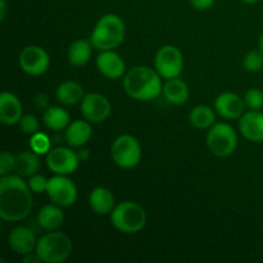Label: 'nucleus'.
<instances>
[{"label":"nucleus","instance_id":"f257e3e1","mask_svg":"<svg viewBox=\"0 0 263 263\" xmlns=\"http://www.w3.org/2000/svg\"><path fill=\"white\" fill-rule=\"evenodd\" d=\"M32 190L20 175H5L0 179V217L17 222L25 220L32 210Z\"/></svg>","mask_w":263,"mask_h":263},{"label":"nucleus","instance_id":"f03ea898","mask_svg":"<svg viewBox=\"0 0 263 263\" xmlns=\"http://www.w3.org/2000/svg\"><path fill=\"white\" fill-rule=\"evenodd\" d=\"M126 94L139 102H151L163 91V82L156 69L148 66H136L123 77Z\"/></svg>","mask_w":263,"mask_h":263},{"label":"nucleus","instance_id":"7ed1b4c3","mask_svg":"<svg viewBox=\"0 0 263 263\" xmlns=\"http://www.w3.org/2000/svg\"><path fill=\"white\" fill-rule=\"evenodd\" d=\"M125 35L126 26L122 18L113 13H108L99 18L92 30L90 41L92 46L100 51L115 50L123 43Z\"/></svg>","mask_w":263,"mask_h":263},{"label":"nucleus","instance_id":"20e7f679","mask_svg":"<svg viewBox=\"0 0 263 263\" xmlns=\"http://www.w3.org/2000/svg\"><path fill=\"white\" fill-rule=\"evenodd\" d=\"M73 251V244L67 234L61 231H49L37 240L35 252L41 262L61 263L67 261Z\"/></svg>","mask_w":263,"mask_h":263},{"label":"nucleus","instance_id":"39448f33","mask_svg":"<svg viewBox=\"0 0 263 263\" xmlns=\"http://www.w3.org/2000/svg\"><path fill=\"white\" fill-rule=\"evenodd\" d=\"M112 225L123 234H135L143 230L146 223V212L140 204L135 202H126L116 204L110 213Z\"/></svg>","mask_w":263,"mask_h":263},{"label":"nucleus","instance_id":"423d86ee","mask_svg":"<svg viewBox=\"0 0 263 263\" xmlns=\"http://www.w3.org/2000/svg\"><path fill=\"white\" fill-rule=\"evenodd\" d=\"M207 145L213 156L225 158L235 152L238 146V135L229 123L216 122L208 130Z\"/></svg>","mask_w":263,"mask_h":263},{"label":"nucleus","instance_id":"0eeeda50","mask_svg":"<svg viewBox=\"0 0 263 263\" xmlns=\"http://www.w3.org/2000/svg\"><path fill=\"white\" fill-rule=\"evenodd\" d=\"M112 158L121 168H134L141 161V146L133 135H120L112 144Z\"/></svg>","mask_w":263,"mask_h":263},{"label":"nucleus","instance_id":"6e6552de","mask_svg":"<svg viewBox=\"0 0 263 263\" xmlns=\"http://www.w3.org/2000/svg\"><path fill=\"white\" fill-rule=\"evenodd\" d=\"M154 67L162 79H176L184 69V57L175 45H164L157 51Z\"/></svg>","mask_w":263,"mask_h":263},{"label":"nucleus","instance_id":"1a4fd4ad","mask_svg":"<svg viewBox=\"0 0 263 263\" xmlns=\"http://www.w3.org/2000/svg\"><path fill=\"white\" fill-rule=\"evenodd\" d=\"M46 194L55 204L61 207H69L77 199V187L66 175H55L49 179Z\"/></svg>","mask_w":263,"mask_h":263},{"label":"nucleus","instance_id":"9d476101","mask_svg":"<svg viewBox=\"0 0 263 263\" xmlns=\"http://www.w3.org/2000/svg\"><path fill=\"white\" fill-rule=\"evenodd\" d=\"M80 158L76 152L64 146L51 148L46 154V166L55 175H71L79 168Z\"/></svg>","mask_w":263,"mask_h":263},{"label":"nucleus","instance_id":"9b49d317","mask_svg":"<svg viewBox=\"0 0 263 263\" xmlns=\"http://www.w3.org/2000/svg\"><path fill=\"white\" fill-rule=\"evenodd\" d=\"M50 58L48 51L37 45L26 46L20 54V67L30 76H40L48 71Z\"/></svg>","mask_w":263,"mask_h":263},{"label":"nucleus","instance_id":"f8f14e48","mask_svg":"<svg viewBox=\"0 0 263 263\" xmlns=\"http://www.w3.org/2000/svg\"><path fill=\"white\" fill-rule=\"evenodd\" d=\"M81 109L82 116L85 120L91 123L104 122L112 112V104L109 100L102 94L98 92H90L84 97L81 100Z\"/></svg>","mask_w":263,"mask_h":263},{"label":"nucleus","instance_id":"ddd939ff","mask_svg":"<svg viewBox=\"0 0 263 263\" xmlns=\"http://www.w3.org/2000/svg\"><path fill=\"white\" fill-rule=\"evenodd\" d=\"M244 98L234 92H222L215 100V109L225 120H238L246 113Z\"/></svg>","mask_w":263,"mask_h":263},{"label":"nucleus","instance_id":"4468645a","mask_svg":"<svg viewBox=\"0 0 263 263\" xmlns=\"http://www.w3.org/2000/svg\"><path fill=\"white\" fill-rule=\"evenodd\" d=\"M97 68L107 79L118 80L125 74L126 64L115 50H104L98 55Z\"/></svg>","mask_w":263,"mask_h":263},{"label":"nucleus","instance_id":"2eb2a0df","mask_svg":"<svg viewBox=\"0 0 263 263\" xmlns=\"http://www.w3.org/2000/svg\"><path fill=\"white\" fill-rule=\"evenodd\" d=\"M239 128L247 140L263 143V113L261 110H248L239 118Z\"/></svg>","mask_w":263,"mask_h":263},{"label":"nucleus","instance_id":"dca6fc26","mask_svg":"<svg viewBox=\"0 0 263 263\" xmlns=\"http://www.w3.org/2000/svg\"><path fill=\"white\" fill-rule=\"evenodd\" d=\"M8 243L15 253L25 256L35 251L37 246V239L31 229L26 226H17L12 229L8 235Z\"/></svg>","mask_w":263,"mask_h":263},{"label":"nucleus","instance_id":"f3484780","mask_svg":"<svg viewBox=\"0 0 263 263\" xmlns=\"http://www.w3.org/2000/svg\"><path fill=\"white\" fill-rule=\"evenodd\" d=\"M22 103L17 95L13 92L4 91L0 95V121L4 125H15L20 123L23 117Z\"/></svg>","mask_w":263,"mask_h":263},{"label":"nucleus","instance_id":"a211bd4d","mask_svg":"<svg viewBox=\"0 0 263 263\" xmlns=\"http://www.w3.org/2000/svg\"><path fill=\"white\" fill-rule=\"evenodd\" d=\"M91 122L87 120L73 121L66 128V141L72 148H81L89 143L92 136Z\"/></svg>","mask_w":263,"mask_h":263},{"label":"nucleus","instance_id":"6ab92c4d","mask_svg":"<svg viewBox=\"0 0 263 263\" xmlns=\"http://www.w3.org/2000/svg\"><path fill=\"white\" fill-rule=\"evenodd\" d=\"M89 204L97 215H110L116 207L115 195L107 187L98 186L92 189V192L90 193Z\"/></svg>","mask_w":263,"mask_h":263},{"label":"nucleus","instance_id":"aec40b11","mask_svg":"<svg viewBox=\"0 0 263 263\" xmlns=\"http://www.w3.org/2000/svg\"><path fill=\"white\" fill-rule=\"evenodd\" d=\"M162 94L164 95L167 102L171 103V104L181 105L187 102L190 92L186 82L182 81L179 77H176V79L166 80Z\"/></svg>","mask_w":263,"mask_h":263},{"label":"nucleus","instance_id":"412c9836","mask_svg":"<svg viewBox=\"0 0 263 263\" xmlns=\"http://www.w3.org/2000/svg\"><path fill=\"white\" fill-rule=\"evenodd\" d=\"M64 220V215L62 212L61 205L48 204L41 208L37 213V223L40 228H43L46 231L58 230L62 226Z\"/></svg>","mask_w":263,"mask_h":263},{"label":"nucleus","instance_id":"4be33fe9","mask_svg":"<svg viewBox=\"0 0 263 263\" xmlns=\"http://www.w3.org/2000/svg\"><path fill=\"white\" fill-rule=\"evenodd\" d=\"M55 97L59 103L64 105H73L81 103L84 99L85 91L84 87L74 81H63L58 85L55 90Z\"/></svg>","mask_w":263,"mask_h":263},{"label":"nucleus","instance_id":"5701e85b","mask_svg":"<svg viewBox=\"0 0 263 263\" xmlns=\"http://www.w3.org/2000/svg\"><path fill=\"white\" fill-rule=\"evenodd\" d=\"M92 44L90 40L80 39V40L73 41L69 45L67 58L71 66L73 67H82L90 61L92 53Z\"/></svg>","mask_w":263,"mask_h":263},{"label":"nucleus","instance_id":"b1692460","mask_svg":"<svg viewBox=\"0 0 263 263\" xmlns=\"http://www.w3.org/2000/svg\"><path fill=\"white\" fill-rule=\"evenodd\" d=\"M40 158H39L37 153H35L33 151L21 152L15 156L14 171L20 176L30 177L37 174V171L40 170Z\"/></svg>","mask_w":263,"mask_h":263},{"label":"nucleus","instance_id":"393cba45","mask_svg":"<svg viewBox=\"0 0 263 263\" xmlns=\"http://www.w3.org/2000/svg\"><path fill=\"white\" fill-rule=\"evenodd\" d=\"M69 113L61 107H49L44 110L43 123L46 128L53 131H61L68 127L71 122Z\"/></svg>","mask_w":263,"mask_h":263},{"label":"nucleus","instance_id":"a878e982","mask_svg":"<svg viewBox=\"0 0 263 263\" xmlns=\"http://www.w3.org/2000/svg\"><path fill=\"white\" fill-rule=\"evenodd\" d=\"M216 113L208 105H197L192 109L189 115V121L193 127L199 128V130H205L211 128L216 123Z\"/></svg>","mask_w":263,"mask_h":263},{"label":"nucleus","instance_id":"bb28decb","mask_svg":"<svg viewBox=\"0 0 263 263\" xmlns=\"http://www.w3.org/2000/svg\"><path fill=\"white\" fill-rule=\"evenodd\" d=\"M30 146L31 151H33L35 153L48 154L49 151L51 149L50 139H49L44 133H40V131H39V133L31 135Z\"/></svg>","mask_w":263,"mask_h":263},{"label":"nucleus","instance_id":"cd10ccee","mask_svg":"<svg viewBox=\"0 0 263 263\" xmlns=\"http://www.w3.org/2000/svg\"><path fill=\"white\" fill-rule=\"evenodd\" d=\"M243 67L246 71L256 73L263 68V54L261 50H252L244 57Z\"/></svg>","mask_w":263,"mask_h":263},{"label":"nucleus","instance_id":"c85d7f7f","mask_svg":"<svg viewBox=\"0 0 263 263\" xmlns=\"http://www.w3.org/2000/svg\"><path fill=\"white\" fill-rule=\"evenodd\" d=\"M244 102L246 105L252 110H259L263 108V91L257 89V87H252L244 95Z\"/></svg>","mask_w":263,"mask_h":263},{"label":"nucleus","instance_id":"c756f323","mask_svg":"<svg viewBox=\"0 0 263 263\" xmlns=\"http://www.w3.org/2000/svg\"><path fill=\"white\" fill-rule=\"evenodd\" d=\"M20 127L22 133L27 134V135H33V134L40 131V122H39L37 117L33 115H26L21 118Z\"/></svg>","mask_w":263,"mask_h":263},{"label":"nucleus","instance_id":"7c9ffc66","mask_svg":"<svg viewBox=\"0 0 263 263\" xmlns=\"http://www.w3.org/2000/svg\"><path fill=\"white\" fill-rule=\"evenodd\" d=\"M28 186L32 190V193H36V194H41V193H46L48 190V184L49 179H46L44 175L35 174L32 176H30L27 181Z\"/></svg>","mask_w":263,"mask_h":263},{"label":"nucleus","instance_id":"2f4dec72","mask_svg":"<svg viewBox=\"0 0 263 263\" xmlns=\"http://www.w3.org/2000/svg\"><path fill=\"white\" fill-rule=\"evenodd\" d=\"M15 168V156L10 152L3 151L0 153V176L9 175Z\"/></svg>","mask_w":263,"mask_h":263},{"label":"nucleus","instance_id":"473e14b6","mask_svg":"<svg viewBox=\"0 0 263 263\" xmlns=\"http://www.w3.org/2000/svg\"><path fill=\"white\" fill-rule=\"evenodd\" d=\"M215 2L216 0H190V4L198 10H207L213 7Z\"/></svg>","mask_w":263,"mask_h":263},{"label":"nucleus","instance_id":"72a5a7b5","mask_svg":"<svg viewBox=\"0 0 263 263\" xmlns=\"http://www.w3.org/2000/svg\"><path fill=\"white\" fill-rule=\"evenodd\" d=\"M36 105L37 108H41V109H46L48 107V98H46L45 94H40L36 98Z\"/></svg>","mask_w":263,"mask_h":263},{"label":"nucleus","instance_id":"f704fd0d","mask_svg":"<svg viewBox=\"0 0 263 263\" xmlns=\"http://www.w3.org/2000/svg\"><path fill=\"white\" fill-rule=\"evenodd\" d=\"M23 262L25 263H39V262H41V259H40V257L37 256V253H32V252H31V253H28V254H25V257H23Z\"/></svg>","mask_w":263,"mask_h":263},{"label":"nucleus","instance_id":"c9c22d12","mask_svg":"<svg viewBox=\"0 0 263 263\" xmlns=\"http://www.w3.org/2000/svg\"><path fill=\"white\" fill-rule=\"evenodd\" d=\"M5 14H7V3L5 0H0V20L4 21Z\"/></svg>","mask_w":263,"mask_h":263},{"label":"nucleus","instance_id":"e433bc0d","mask_svg":"<svg viewBox=\"0 0 263 263\" xmlns=\"http://www.w3.org/2000/svg\"><path fill=\"white\" fill-rule=\"evenodd\" d=\"M77 156H79L80 161H86V159L89 158V151H87V149H81V151L77 153Z\"/></svg>","mask_w":263,"mask_h":263},{"label":"nucleus","instance_id":"4c0bfd02","mask_svg":"<svg viewBox=\"0 0 263 263\" xmlns=\"http://www.w3.org/2000/svg\"><path fill=\"white\" fill-rule=\"evenodd\" d=\"M259 50H261L263 54V32H262L261 37H259Z\"/></svg>","mask_w":263,"mask_h":263},{"label":"nucleus","instance_id":"58836bf2","mask_svg":"<svg viewBox=\"0 0 263 263\" xmlns=\"http://www.w3.org/2000/svg\"><path fill=\"white\" fill-rule=\"evenodd\" d=\"M244 3H247V4H256V3L261 2V0H243Z\"/></svg>","mask_w":263,"mask_h":263}]
</instances>
